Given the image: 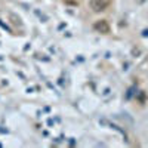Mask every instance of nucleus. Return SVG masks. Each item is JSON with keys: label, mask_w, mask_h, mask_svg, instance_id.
<instances>
[{"label": "nucleus", "mask_w": 148, "mask_h": 148, "mask_svg": "<svg viewBox=\"0 0 148 148\" xmlns=\"http://www.w3.org/2000/svg\"><path fill=\"white\" fill-rule=\"evenodd\" d=\"M110 5H111V0H90V8L95 12L105 10Z\"/></svg>", "instance_id": "nucleus-1"}, {"label": "nucleus", "mask_w": 148, "mask_h": 148, "mask_svg": "<svg viewBox=\"0 0 148 148\" xmlns=\"http://www.w3.org/2000/svg\"><path fill=\"white\" fill-rule=\"evenodd\" d=\"M96 28H99V30L102 28L104 33H108V25H107V22H105V21H102L101 24H96Z\"/></svg>", "instance_id": "nucleus-2"}]
</instances>
